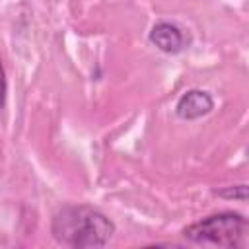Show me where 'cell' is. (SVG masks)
<instances>
[{
    "mask_svg": "<svg viewBox=\"0 0 249 249\" xmlns=\"http://www.w3.org/2000/svg\"><path fill=\"white\" fill-rule=\"evenodd\" d=\"M247 230V220L237 212H220L206 216L183 230L185 239L200 245L239 247Z\"/></svg>",
    "mask_w": 249,
    "mask_h": 249,
    "instance_id": "7a4b0ae2",
    "label": "cell"
},
{
    "mask_svg": "<svg viewBox=\"0 0 249 249\" xmlns=\"http://www.w3.org/2000/svg\"><path fill=\"white\" fill-rule=\"evenodd\" d=\"M212 109H214V99L210 97L208 91L189 89V91H185L179 97L177 107H175V113H177L179 119L195 121V119H200V117L208 115Z\"/></svg>",
    "mask_w": 249,
    "mask_h": 249,
    "instance_id": "3957f363",
    "label": "cell"
},
{
    "mask_svg": "<svg viewBox=\"0 0 249 249\" xmlns=\"http://www.w3.org/2000/svg\"><path fill=\"white\" fill-rule=\"evenodd\" d=\"M6 91H8V84H6V72L0 60V109L6 105Z\"/></svg>",
    "mask_w": 249,
    "mask_h": 249,
    "instance_id": "8992f818",
    "label": "cell"
},
{
    "mask_svg": "<svg viewBox=\"0 0 249 249\" xmlns=\"http://www.w3.org/2000/svg\"><path fill=\"white\" fill-rule=\"evenodd\" d=\"M150 41L163 53L167 54H175L183 49L185 41H183V33L179 31L177 25L167 23V21H160L152 27L150 31Z\"/></svg>",
    "mask_w": 249,
    "mask_h": 249,
    "instance_id": "277c9868",
    "label": "cell"
},
{
    "mask_svg": "<svg viewBox=\"0 0 249 249\" xmlns=\"http://www.w3.org/2000/svg\"><path fill=\"white\" fill-rule=\"evenodd\" d=\"M51 231L62 245L74 249H95L109 243L115 233V224L93 206L66 204L54 214Z\"/></svg>",
    "mask_w": 249,
    "mask_h": 249,
    "instance_id": "6da1fadb",
    "label": "cell"
},
{
    "mask_svg": "<svg viewBox=\"0 0 249 249\" xmlns=\"http://www.w3.org/2000/svg\"><path fill=\"white\" fill-rule=\"evenodd\" d=\"M214 193L224 198H237L241 202L247 200V185H235V187H228L224 191H214Z\"/></svg>",
    "mask_w": 249,
    "mask_h": 249,
    "instance_id": "5b68a950",
    "label": "cell"
}]
</instances>
